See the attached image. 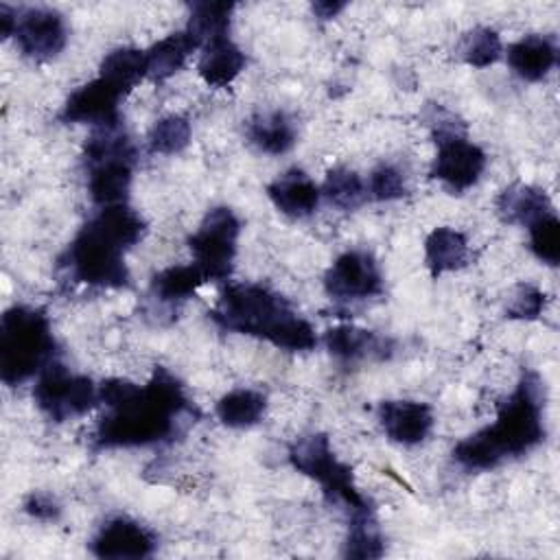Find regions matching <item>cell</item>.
<instances>
[{
	"label": "cell",
	"mask_w": 560,
	"mask_h": 560,
	"mask_svg": "<svg viewBox=\"0 0 560 560\" xmlns=\"http://www.w3.org/2000/svg\"><path fill=\"white\" fill-rule=\"evenodd\" d=\"M98 398L107 411L90 435L94 453L168 442L184 431V420L192 422L197 413L182 381L164 365H155L144 385L107 378L98 385Z\"/></svg>",
	"instance_id": "cell-1"
},
{
	"label": "cell",
	"mask_w": 560,
	"mask_h": 560,
	"mask_svg": "<svg viewBox=\"0 0 560 560\" xmlns=\"http://www.w3.org/2000/svg\"><path fill=\"white\" fill-rule=\"evenodd\" d=\"M545 435V385L536 372L525 370L514 392L499 405L494 422L459 440L453 446V459L470 472L492 470L527 455L542 444Z\"/></svg>",
	"instance_id": "cell-2"
},
{
	"label": "cell",
	"mask_w": 560,
	"mask_h": 560,
	"mask_svg": "<svg viewBox=\"0 0 560 560\" xmlns=\"http://www.w3.org/2000/svg\"><path fill=\"white\" fill-rule=\"evenodd\" d=\"M144 219L127 203L101 208L81 225L66 252L59 269L77 284L96 289H129L131 276L125 254L144 236Z\"/></svg>",
	"instance_id": "cell-3"
},
{
	"label": "cell",
	"mask_w": 560,
	"mask_h": 560,
	"mask_svg": "<svg viewBox=\"0 0 560 560\" xmlns=\"http://www.w3.org/2000/svg\"><path fill=\"white\" fill-rule=\"evenodd\" d=\"M208 315L228 332L256 337L289 352H306L317 343L313 326L265 284H228Z\"/></svg>",
	"instance_id": "cell-4"
},
{
	"label": "cell",
	"mask_w": 560,
	"mask_h": 560,
	"mask_svg": "<svg viewBox=\"0 0 560 560\" xmlns=\"http://www.w3.org/2000/svg\"><path fill=\"white\" fill-rule=\"evenodd\" d=\"M57 341L42 308L15 304L0 317V378L22 385L55 361Z\"/></svg>",
	"instance_id": "cell-5"
},
{
	"label": "cell",
	"mask_w": 560,
	"mask_h": 560,
	"mask_svg": "<svg viewBox=\"0 0 560 560\" xmlns=\"http://www.w3.org/2000/svg\"><path fill=\"white\" fill-rule=\"evenodd\" d=\"M83 162L88 166V195L101 206H118L127 201L136 149L122 127L94 129L83 147Z\"/></svg>",
	"instance_id": "cell-6"
},
{
	"label": "cell",
	"mask_w": 560,
	"mask_h": 560,
	"mask_svg": "<svg viewBox=\"0 0 560 560\" xmlns=\"http://www.w3.org/2000/svg\"><path fill=\"white\" fill-rule=\"evenodd\" d=\"M291 466L304 477L319 483L324 499L330 505H339L350 514L372 510V503L359 492L352 468L341 462L326 433H308L298 438L289 446Z\"/></svg>",
	"instance_id": "cell-7"
},
{
	"label": "cell",
	"mask_w": 560,
	"mask_h": 560,
	"mask_svg": "<svg viewBox=\"0 0 560 560\" xmlns=\"http://www.w3.org/2000/svg\"><path fill=\"white\" fill-rule=\"evenodd\" d=\"M33 400L37 409L52 422H68L92 411L98 398V385L85 374H72L59 361H50L33 385Z\"/></svg>",
	"instance_id": "cell-8"
},
{
	"label": "cell",
	"mask_w": 560,
	"mask_h": 560,
	"mask_svg": "<svg viewBox=\"0 0 560 560\" xmlns=\"http://www.w3.org/2000/svg\"><path fill=\"white\" fill-rule=\"evenodd\" d=\"M238 234L241 221L234 210L217 206L206 212L199 228L188 236V249L208 282H223L232 276Z\"/></svg>",
	"instance_id": "cell-9"
},
{
	"label": "cell",
	"mask_w": 560,
	"mask_h": 560,
	"mask_svg": "<svg viewBox=\"0 0 560 560\" xmlns=\"http://www.w3.org/2000/svg\"><path fill=\"white\" fill-rule=\"evenodd\" d=\"M433 140L438 151L431 164V177L442 182L453 195L472 188L486 171V151L468 140L466 133H448Z\"/></svg>",
	"instance_id": "cell-10"
},
{
	"label": "cell",
	"mask_w": 560,
	"mask_h": 560,
	"mask_svg": "<svg viewBox=\"0 0 560 560\" xmlns=\"http://www.w3.org/2000/svg\"><path fill=\"white\" fill-rule=\"evenodd\" d=\"M13 39L24 57L33 61H48L66 48L68 26L57 9L24 7L18 9Z\"/></svg>",
	"instance_id": "cell-11"
},
{
	"label": "cell",
	"mask_w": 560,
	"mask_h": 560,
	"mask_svg": "<svg viewBox=\"0 0 560 560\" xmlns=\"http://www.w3.org/2000/svg\"><path fill=\"white\" fill-rule=\"evenodd\" d=\"M324 289L332 300H368L383 291L378 262L370 252L348 249L339 254L324 273Z\"/></svg>",
	"instance_id": "cell-12"
},
{
	"label": "cell",
	"mask_w": 560,
	"mask_h": 560,
	"mask_svg": "<svg viewBox=\"0 0 560 560\" xmlns=\"http://www.w3.org/2000/svg\"><path fill=\"white\" fill-rule=\"evenodd\" d=\"M122 94L109 85L105 79L96 77L83 85H79L66 98L59 120L61 122H79L96 127H118L120 122V103Z\"/></svg>",
	"instance_id": "cell-13"
},
{
	"label": "cell",
	"mask_w": 560,
	"mask_h": 560,
	"mask_svg": "<svg viewBox=\"0 0 560 560\" xmlns=\"http://www.w3.org/2000/svg\"><path fill=\"white\" fill-rule=\"evenodd\" d=\"M155 545L158 538L147 525L129 516H116L96 532L90 551L103 560H140L151 556Z\"/></svg>",
	"instance_id": "cell-14"
},
{
	"label": "cell",
	"mask_w": 560,
	"mask_h": 560,
	"mask_svg": "<svg viewBox=\"0 0 560 560\" xmlns=\"http://www.w3.org/2000/svg\"><path fill=\"white\" fill-rule=\"evenodd\" d=\"M376 416L385 435L400 446L424 442L433 429V409L420 400H383Z\"/></svg>",
	"instance_id": "cell-15"
},
{
	"label": "cell",
	"mask_w": 560,
	"mask_h": 560,
	"mask_svg": "<svg viewBox=\"0 0 560 560\" xmlns=\"http://www.w3.org/2000/svg\"><path fill=\"white\" fill-rule=\"evenodd\" d=\"M324 343L330 357H335L339 363H359L365 359L383 361L394 350L392 339L352 324H339L335 328H328L324 335Z\"/></svg>",
	"instance_id": "cell-16"
},
{
	"label": "cell",
	"mask_w": 560,
	"mask_h": 560,
	"mask_svg": "<svg viewBox=\"0 0 560 560\" xmlns=\"http://www.w3.org/2000/svg\"><path fill=\"white\" fill-rule=\"evenodd\" d=\"M267 197L278 212L291 219H304L317 210L322 190L304 171L291 168L267 184Z\"/></svg>",
	"instance_id": "cell-17"
},
{
	"label": "cell",
	"mask_w": 560,
	"mask_h": 560,
	"mask_svg": "<svg viewBox=\"0 0 560 560\" xmlns=\"http://www.w3.org/2000/svg\"><path fill=\"white\" fill-rule=\"evenodd\" d=\"M505 59L518 79L536 83L542 81L558 63V48L551 37L529 33L508 46Z\"/></svg>",
	"instance_id": "cell-18"
},
{
	"label": "cell",
	"mask_w": 560,
	"mask_h": 560,
	"mask_svg": "<svg viewBox=\"0 0 560 560\" xmlns=\"http://www.w3.org/2000/svg\"><path fill=\"white\" fill-rule=\"evenodd\" d=\"M497 217L508 225H529L536 219L553 212L549 195L532 184L514 182L494 199Z\"/></svg>",
	"instance_id": "cell-19"
},
{
	"label": "cell",
	"mask_w": 560,
	"mask_h": 560,
	"mask_svg": "<svg viewBox=\"0 0 560 560\" xmlns=\"http://www.w3.org/2000/svg\"><path fill=\"white\" fill-rule=\"evenodd\" d=\"M245 52L232 42L230 35H221L203 44L197 72L208 88H228L245 68Z\"/></svg>",
	"instance_id": "cell-20"
},
{
	"label": "cell",
	"mask_w": 560,
	"mask_h": 560,
	"mask_svg": "<svg viewBox=\"0 0 560 560\" xmlns=\"http://www.w3.org/2000/svg\"><path fill=\"white\" fill-rule=\"evenodd\" d=\"M199 50V44L192 39V35L182 28L164 39L155 42L151 48L144 50V61H147V79L162 83L171 79L175 72H179L186 63V59Z\"/></svg>",
	"instance_id": "cell-21"
},
{
	"label": "cell",
	"mask_w": 560,
	"mask_h": 560,
	"mask_svg": "<svg viewBox=\"0 0 560 560\" xmlns=\"http://www.w3.org/2000/svg\"><path fill=\"white\" fill-rule=\"evenodd\" d=\"M247 138L258 151L267 155H282L293 149L298 140V131L287 112L273 109V112H260L249 118Z\"/></svg>",
	"instance_id": "cell-22"
},
{
	"label": "cell",
	"mask_w": 560,
	"mask_h": 560,
	"mask_svg": "<svg viewBox=\"0 0 560 560\" xmlns=\"http://www.w3.org/2000/svg\"><path fill=\"white\" fill-rule=\"evenodd\" d=\"M468 262V241L455 228H435L424 238V265L433 278L457 271Z\"/></svg>",
	"instance_id": "cell-23"
},
{
	"label": "cell",
	"mask_w": 560,
	"mask_h": 560,
	"mask_svg": "<svg viewBox=\"0 0 560 560\" xmlns=\"http://www.w3.org/2000/svg\"><path fill=\"white\" fill-rule=\"evenodd\" d=\"M208 278L203 271L192 265H173L162 271H158L151 278V298H155L160 304L177 306L192 298L201 284H206Z\"/></svg>",
	"instance_id": "cell-24"
},
{
	"label": "cell",
	"mask_w": 560,
	"mask_h": 560,
	"mask_svg": "<svg viewBox=\"0 0 560 560\" xmlns=\"http://www.w3.org/2000/svg\"><path fill=\"white\" fill-rule=\"evenodd\" d=\"M98 77L114 85L122 96L129 94L142 79H147L144 50H138L133 46L114 48L103 57Z\"/></svg>",
	"instance_id": "cell-25"
},
{
	"label": "cell",
	"mask_w": 560,
	"mask_h": 560,
	"mask_svg": "<svg viewBox=\"0 0 560 560\" xmlns=\"http://www.w3.org/2000/svg\"><path fill=\"white\" fill-rule=\"evenodd\" d=\"M265 409H267L265 394L249 387H236L217 400L214 413L221 420V424L230 429H247L262 420Z\"/></svg>",
	"instance_id": "cell-26"
},
{
	"label": "cell",
	"mask_w": 560,
	"mask_h": 560,
	"mask_svg": "<svg viewBox=\"0 0 560 560\" xmlns=\"http://www.w3.org/2000/svg\"><path fill=\"white\" fill-rule=\"evenodd\" d=\"M385 553V538L381 534L374 508L348 516V532L343 540V556L357 560H372Z\"/></svg>",
	"instance_id": "cell-27"
},
{
	"label": "cell",
	"mask_w": 560,
	"mask_h": 560,
	"mask_svg": "<svg viewBox=\"0 0 560 560\" xmlns=\"http://www.w3.org/2000/svg\"><path fill=\"white\" fill-rule=\"evenodd\" d=\"M232 11H234V2H195L190 7L186 31L199 44V50L210 39L230 35Z\"/></svg>",
	"instance_id": "cell-28"
},
{
	"label": "cell",
	"mask_w": 560,
	"mask_h": 560,
	"mask_svg": "<svg viewBox=\"0 0 560 560\" xmlns=\"http://www.w3.org/2000/svg\"><path fill=\"white\" fill-rule=\"evenodd\" d=\"M322 195L339 210H357L368 201V188L365 182L346 166H335L326 173V179L322 184Z\"/></svg>",
	"instance_id": "cell-29"
},
{
	"label": "cell",
	"mask_w": 560,
	"mask_h": 560,
	"mask_svg": "<svg viewBox=\"0 0 560 560\" xmlns=\"http://www.w3.org/2000/svg\"><path fill=\"white\" fill-rule=\"evenodd\" d=\"M503 55L501 37L490 26L470 28L459 42V57L472 68H488L497 63Z\"/></svg>",
	"instance_id": "cell-30"
},
{
	"label": "cell",
	"mask_w": 560,
	"mask_h": 560,
	"mask_svg": "<svg viewBox=\"0 0 560 560\" xmlns=\"http://www.w3.org/2000/svg\"><path fill=\"white\" fill-rule=\"evenodd\" d=\"M190 122L186 116L168 114L153 122L147 136V147L151 153L160 155H175L184 151L190 142Z\"/></svg>",
	"instance_id": "cell-31"
},
{
	"label": "cell",
	"mask_w": 560,
	"mask_h": 560,
	"mask_svg": "<svg viewBox=\"0 0 560 560\" xmlns=\"http://www.w3.org/2000/svg\"><path fill=\"white\" fill-rule=\"evenodd\" d=\"M529 232V249L532 254L549 265V267H558L560 262V221L556 217V212H549L540 219H536L534 223L527 225Z\"/></svg>",
	"instance_id": "cell-32"
},
{
	"label": "cell",
	"mask_w": 560,
	"mask_h": 560,
	"mask_svg": "<svg viewBox=\"0 0 560 560\" xmlns=\"http://www.w3.org/2000/svg\"><path fill=\"white\" fill-rule=\"evenodd\" d=\"M365 188H368V199H374V201H396L407 195L402 173L396 166L385 162L370 173Z\"/></svg>",
	"instance_id": "cell-33"
},
{
	"label": "cell",
	"mask_w": 560,
	"mask_h": 560,
	"mask_svg": "<svg viewBox=\"0 0 560 560\" xmlns=\"http://www.w3.org/2000/svg\"><path fill=\"white\" fill-rule=\"evenodd\" d=\"M542 308H545V293L538 287L523 282V284L514 287V291L508 300V306H505V317L521 319V322H534L542 315Z\"/></svg>",
	"instance_id": "cell-34"
},
{
	"label": "cell",
	"mask_w": 560,
	"mask_h": 560,
	"mask_svg": "<svg viewBox=\"0 0 560 560\" xmlns=\"http://www.w3.org/2000/svg\"><path fill=\"white\" fill-rule=\"evenodd\" d=\"M24 512L35 518V521H44V523H55L61 516V505L55 501V497H50L48 492H31L24 499Z\"/></svg>",
	"instance_id": "cell-35"
},
{
	"label": "cell",
	"mask_w": 560,
	"mask_h": 560,
	"mask_svg": "<svg viewBox=\"0 0 560 560\" xmlns=\"http://www.w3.org/2000/svg\"><path fill=\"white\" fill-rule=\"evenodd\" d=\"M313 13L319 18V20H332L337 18L343 9H346V2H337V0H319V2H313Z\"/></svg>",
	"instance_id": "cell-36"
},
{
	"label": "cell",
	"mask_w": 560,
	"mask_h": 560,
	"mask_svg": "<svg viewBox=\"0 0 560 560\" xmlns=\"http://www.w3.org/2000/svg\"><path fill=\"white\" fill-rule=\"evenodd\" d=\"M15 22H18V11L2 2V4H0V26H2V37H13Z\"/></svg>",
	"instance_id": "cell-37"
}]
</instances>
